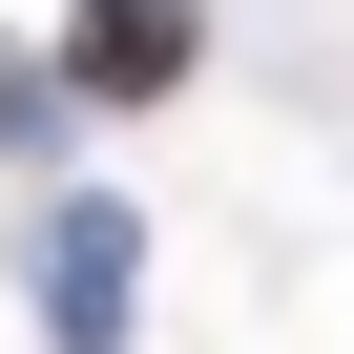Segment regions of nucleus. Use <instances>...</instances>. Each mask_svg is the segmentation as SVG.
Returning <instances> with one entry per match:
<instances>
[{
	"instance_id": "nucleus-1",
	"label": "nucleus",
	"mask_w": 354,
	"mask_h": 354,
	"mask_svg": "<svg viewBox=\"0 0 354 354\" xmlns=\"http://www.w3.org/2000/svg\"><path fill=\"white\" fill-rule=\"evenodd\" d=\"M63 84L84 104H167V84H188V0H84V21H63Z\"/></svg>"
}]
</instances>
